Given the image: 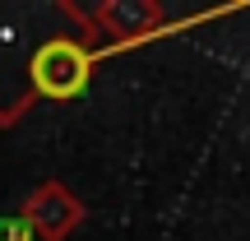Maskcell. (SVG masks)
Segmentation results:
<instances>
[{
    "instance_id": "cell-2",
    "label": "cell",
    "mask_w": 250,
    "mask_h": 241,
    "mask_svg": "<svg viewBox=\"0 0 250 241\" xmlns=\"http://www.w3.org/2000/svg\"><path fill=\"white\" fill-rule=\"evenodd\" d=\"M0 241H28V227L19 218H0Z\"/></svg>"
},
{
    "instance_id": "cell-1",
    "label": "cell",
    "mask_w": 250,
    "mask_h": 241,
    "mask_svg": "<svg viewBox=\"0 0 250 241\" xmlns=\"http://www.w3.org/2000/svg\"><path fill=\"white\" fill-rule=\"evenodd\" d=\"M33 84L46 98H74L88 84V56L74 42H46L33 56Z\"/></svg>"
}]
</instances>
